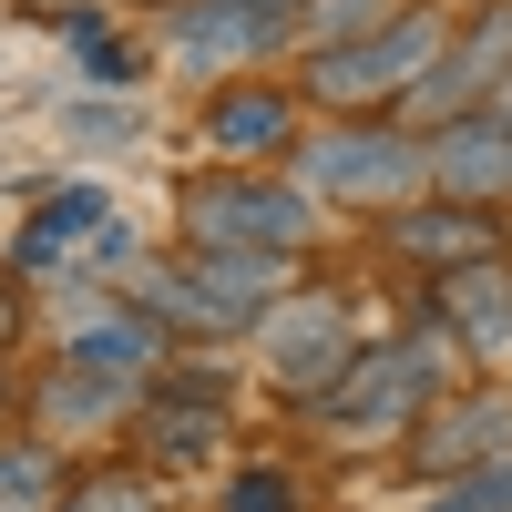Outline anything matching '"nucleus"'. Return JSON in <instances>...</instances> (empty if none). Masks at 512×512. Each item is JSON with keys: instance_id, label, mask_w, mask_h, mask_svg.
<instances>
[{"instance_id": "f257e3e1", "label": "nucleus", "mask_w": 512, "mask_h": 512, "mask_svg": "<svg viewBox=\"0 0 512 512\" xmlns=\"http://www.w3.org/2000/svg\"><path fill=\"white\" fill-rule=\"evenodd\" d=\"M185 246H246V256H308L318 246V195L297 175H256V164H226V175H195L175 195Z\"/></svg>"}, {"instance_id": "f03ea898", "label": "nucleus", "mask_w": 512, "mask_h": 512, "mask_svg": "<svg viewBox=\"0 0 512 512\" xmlns=\"http://www.w3.org/2000/svg\"><path fill=\"white\" fill-rule=\"evenodd\" d=\"M287 267L297 256H246V246H185L144 267V308L164 328H195V338H226V328H256L287 297Z\"/></svg>"}, {"instance_id": "7ed1b4c3", "label": "nucleus", "mask_w": 512, "mask_h": 512, "mask_svg": "<svg viewBox=\"0 0 512 512\" xmlns=\"http://www.w3.org/2000/svg\"><path fill=\"white\" fill-rule=\"evenodd\" d=\"M441 41H451V21H441V11H390V21H369V31H338L328 52L308 62V103H328V113L410 103L420 82H431Z\"/></svg>"}, {"instance_id": "20e7f679", "label": "nucleus", "mask_w": 512, "mask_h": 512, "mask_svg": "<svg viewBox=\"0 0 512 512\" xmlns=\"http://www.w3.org/2000/svg\"><path fill=\"white\" fill-rule=\"evenodd\" d=\"M297 185H308L318 205H410L431 195V134L420 123H328L318 144H297Z\"/></svg>"}, {"instance_id": "39448f33", "label": "nucleus", "mask_w": 512, "mask_h": 512, "mask_svg": "<svg viewBox=\"0 0 512 512\" xmlns=\"http://www.w3.org/2000/svg\"><path fill=\"white\" fill-rule=\"evenodd\" d=\"M431 400H441V338H379V349H349V369L308 400V420L338 441H379Z\"/></svg>"}, {"instance_id": "423d86ee", "label": "nucleus", "mask_w": 512, "mask_h": 512, "mask_svg": "<svg viewBox=\"0 0 512 512\" xmlns=\"http://www.w3.org/2000/svg\"><path fill=\"white\" fill-rule=\"evenodd\" d=\"M297 31H308V0H164V52L185 72H256L297 52Z\"/></svg>"}, {"instance_id": "0eeeda50", "label": "nucleus", "mask_w": 512, "mask_h": 512, "mask_svg": "<svg viewBox=\"0 0 512 512\" xmlns=\"http://www.w3.org/2000/svg\"><path fill=\"white\" fill-rule=\"evenodd\" d=\"M338 369H349V318H338V297H297V287H287L277 308L256 318V379L308 410Z\"/></svg>"}, {"instance_id": "6e6552de", "label": "nucleus", "mask_w": 512, "mask_h": 512, "mask_svg": "<svg viewBox=\"0 0 512 512\" xmlns=\"http://www.w3.org/2000/svg\"><path fill=\"white\" fill-rule=\"evenodd\" d=\"M431 195H461V205H512V103H472L431 123Z\"/></svg>"}, {"instance_id": "1a4fd4ad", "label": "nucleus", "mask_w": 512, "mask_h": 512, "mask_svg": "<svg viewBox=\"0 0 512 512\" xmlns=\"http://www.w3.org/2000/svg\"><path fill=\"white\" fill-rule=\"evenodd\" d=\"M512 82V0L502 11H482L461 41H441V62H431V82L410 93V123H451V113H472V103H492Z\"/></svg>"}, {"instance_id": "9d476101", "label": "nucleus", "mask_w": 512, "mask_h": 512, "mask_svg": "<svg viewBox=\"0 0 512 512\" xmlns=\"http://www.w3.org/2000/svg\"><path fill=\"white\" fill-rule=\"evenodd\" d=\"M492 236H502L492 205H461V195H410V205H390V256H410V267H431V277L472 267V256H502Z\"/></svg>"}, {"instance_id": "9b49d317", "label": "nucleus", "mask_w": 512, "mask_h": 512, "mask_svg": "<svg viewBox=\"0 0 512 512\" xmlns=\"http://www.w3.org/2000/svg\"><path fill=\"white\" fill-rule=\"evenodd\" d=\"M11 256H21L31 277L72 267V256H123V216H113L93 185H62V195H41V205H31V226H21Z\"/></svg>"}, {"instance_id": "f8f14e48", "label": "nucleus", "mask_w": 512, "mask_h": 512, "mask_svg": "<svg viewBox=\"0 0 512 512\" xmlns=\"http://www.w3.org/2000/svg\"><path fill=\"white\" fill-rule=\"evenodd\" d=\"M205 144L256 164V154H297V93H277V82H216V103H205Z\"/></svg>"}, {"instance_id": "ddd939ff", "label": "nucleus", "mask_w": 512, "mask_h": 512, "mask_svg": "<svg viewBox=\"0 0 512 512\" xmlns=\"http://www.w3.org/2000/svg\"><path fill=\"white\" fill-rule=\"evenodd\" d=\"M441 338L472 359H512V267L502 256H472V267L441 277Z\"/></svg>"}, {"instance_id": "4468645a", "label": "nucleus", "mask_w": 512, "mask_h": 512, "mask_svg": "<svg viewBox=\"0 0 512 512\" xmlns=\"http://www.w3.org/2000/svg\"><path fill=\"white\" fill-rule=\"evenodd\" d=\"M134 390H144V369H113V359L62 349V369L41 379V420H52V431H103V420L134 410Z\"/></svg>"}, {"instance_id": "2eb2a0df", "label": "nucleus", "mask_w": 512, "mask_h": 512, "mask_svg": "<svg viewBox=\"0 0 512 512\" xmlns=\"http://www.w3.org/2000/svg\"><path fill=\"white\" fill-rule=\"evenodd\" d=\"M512 451V400H451L441 420H420V472L451 482L472 461H502Z\"/></svg>"}, {"instance_id": "dca6fc26", "label": "nucleus", "mask_w": 512, "mask_h": 512, "mask_svg": "<svg viewBox=\"0 0 512 512\" xmlns=\"http://www.w3.org/2000/svg\"><path fill=\"white\" fill-rule=\"evenodd\" d=\"M216 379H164V390H154V451L164 461H205V451H216Z\"/></svg>"}, {"instance_id": "f3484780", "label": "nucleus", "mask_w": 512, "mask_h": 512, "mask_svg": "<svg viewBox=\"0 0 512 512\" xmlns=\"http://www.w3.org/2000/svg\"><path fill=\"white\" fill-rule=\"evenodd\" d=\"M420 512H512V451H502V461H472V472H451L441 492H420Z\"/></svg>"}, {"instance_id": "a211bd4d", "label": "nucleus", "mask_w": 512, "mask_h": 512, "mask_svg": "<svg viewBox=\"0 0 512 512\" xmlns=\"http://www.w3.org/2000/svg\"><path fill=\"white\" fill-rule=\"evenodd\" d=\"M0 512H52V451L41 441L0 451Z\"/></svg>"}, {"instance_id": "6ab92c4d", "label": "nucleus", "mask_w": 512, "mask_h": 512, "mask_svg": "<svg viewBox=\"0 0 512 512\" xmlns=\"http://www.w3.org/2000/svg\"><path fill=\"white\" fill-rule=\"evenodd\" d=\"M226 512H297V482L277 472V461H246V472L226 482Z\"/></svg>"}, {"instance_id": "aec40b11", "label": "nucleus", "mask_w": 512, "mask_h": 512, "mask_svg": "<svg viewBox=\"0 0 512 512\" xmlns=\"http://www.w3.org/2000/svg\"><path fill=\"white\" fill-rule=\"evenodd\" d=\"M62 31H72V52L93 62V82H134V52H123V41H113V21H82V11H72Z\"/></svg>"}, {"instance_id": "412c9836", "label": "nucleus", "mask_w": 512, "mask_h": 512, "mask_svg": "<svg viewBox=\"0 0 512 512\" xmlns=\"http://www.w3.org/2000/svg\"><path fill=\"white\" fill-rule=\"evenodd\" d=\"M52 512H154V502H144V482H93V492H72Z\"/></svg>"}, {"instance_id": "4be33fe9", "label": "nucleus", "mask_w": 512, "mask_h": 512, "mask_svg": "<svg viewBox=\"0 0 512 512\" xmlns=\"http://www.w3.org/2000/svg\"><path fill=\"white\" fill-rule=\"evenodd\" d=\"M11 328H21V318H11V287H0V338H11Z\"/></svg>"}, {"instance_id": "5701e85b", "label": "nucleus", "mask_w": 512, "mask_h": 512, "mask_svg": "<svg viewBox=\"0 0 512 512\" xmlns=\"http://www.w3.org/2000/svg\"><path fill=\"white\" fill-rule=\"evenodd\" d=\"M0 400H11V379H0Z\"/></svg>"}, {"instance_id": "b1692460", "label": "nucleus", "mask_w": 512, "mask_h": 512, "mask_svg": "<svg viewBox=\"0 0 512 512\" xmlns=\"http://www.w3.org/2000/svg\"><path fill=\"white\" fill-rule=\"evenodd\" d=\"M308 11H318V0H308Z\"/></svg>"}, {"instance_id": "393cba45", "label": "nucleus", "mask_w": 512, "mask_h": 512, "mask_svg": "<svg viewBox=\"0 0 512 512\" xmlns=\"http://www.w3.org/2000/svg\"><path fill=\"white\" fill-rule=\"evenodd\" d=\"M154 11H164V0H154Z\"/></svg>"}]
</instances>
